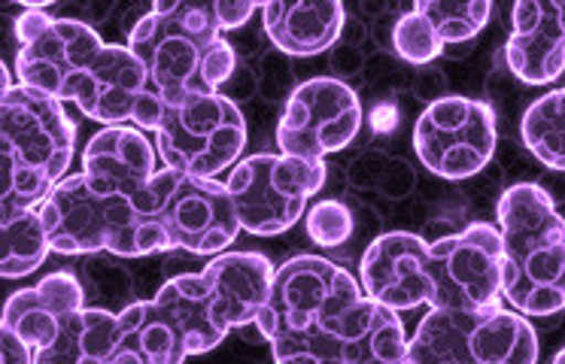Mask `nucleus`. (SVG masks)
I'll return each mask as SVG.
<instances>
[{
	"label": "nucleus",
	"mask_w": 565,
	"mask_h": 364,
	"mask_svg": "<svg viewBox=\"0 0 565 364\" xmlns=\"http://www.w3.org/2000/svg\"><path fill=\"white\" fill-rule=\"evenodd\" d=\"M256 328L274 364H407L398 313L371 301L347 267L322 255L277 267Z\"/></svg>",
	"instance_id": "nucleus-1"
},
{
	"label": "nucleus",
	"mask_w": 565,
	"mask_h": 364,
	"mask_svg": "<svg viewBox=\"0 0 565 364\" xmlns=\"http://www.w3.org/2000/svg\"><path fill=\"white\" fill-rule=\"evenodd\" d=\"M359 286L395 313L423 303L429 310L502 307V234L492 222H471L435 243L390 231L362 253Z\"/></svg>",
	"instance_id": "nucleus-2"
},
{
	"label": "nucleus",
	"mask_w": 565,
	"mask_h": 364,
	"mask_svg": "<svg viewBox=\"0 0 565 364\" xmlns=\"http://www.w3.org/2000/svg\"><path fill=\"white\" fill-rule=\"evenodd\" d=\"M128 49L143 61L149 83L164 104L220 95L237 67L234 46L222 36L213 3L159 0L128 31Z\"/></svg>",
	"instance_id": "nucleus-3"
},
{
	"label": "nucleus",
	"mask_w": 565,
	"mask_h": 364,
	"mask_svg": "<svg viewBox=\"0 0 565 364\" xmlns=\"http://www.w3.org/2000/svg\"><path fill=\"white\" fill-rule=\"evenodd\" d=\"M502 298L526 319L565 310V218L539 182L504 189L499 204Z\"/></svg>",
	"instance_id": "nucleus-4"
},
{
	"label": "nucleus",
	"mask_w": 565,
	"mask_h": 364,
	"mask_svg": "<svg viewBox=\"0 0 565 364\" xmlns=\"http://www.w3.org/2000/svg\"><path fill=\"white\" fill-rule=\"evenodd\" d=\"M52 253L119 258L171 253L173 243L156 218L140 213L135 197L92 180L88 173L64 176L38 206Z\"/></svg>",
	"instance_id": "nucleus-5"
},
{
	"label": "nucleus",
	"mask_w": 565,
	"mask_h": 364,
	"mask_svg": "<svg viewBox=\"0 0 565 364\" xmlns=\"http://www.w3.org/2000/svg\"><path fill=\"white\" fill-rule=\"evenodd\" d=\"M3 210H38L71 170L76 121L62 100L15 83L0 97Z\"/></svg>",
	"instance_id": "nucleus-6"
},
{
	"label": "nucleus",
	"mask_w": 565,
	"mask_h": 364,
	"mask_svg": "<svg viewBox=\"0 0 565 364\" xmlns=\"http://www.w3.org/2000/svg\"><path fill=\"white\" fill-rule=\"evenodd\" d=\"M407 364H539V334L504 307L429 310L407 340Z\"/></svg>",
	"instance_id": "nucleus-7"
},
{
	"label": "nucleus",
	"mask_w": 565,
	"mask_h": 364,
	"mask_svg": "<svg viewBox=\"0 0 565 364\" xmlns=\"http://www.w3.org/2000/svg\"><path fill=\"white\" fill-rule=\"evenodd\" d=\"M326 170V161L282 152L241 158L225 182L241 228L253 237H277L292 228L308 213L310 197L322 189Z\"/></svg>",
	"instance_id": "nucleus-8"
},
{
	"label": "nucleus",
	"mask_w": 565,
	"mask_h": 364,
	"mask_svg": "<svg viewBox=\"0 0 565 364\" xmlns=\"http://www.w3.org/2000/svg\"><path fill=\"white\" fill-rule=\"evenodd\" d=\"M140 213L156 218L173 249L192 255H222L241 234L228 189L216 180H198L180 170L161 168L135 197Z\"/></svg>",
	"instance_id": "nucleus-9"
},
{
	"label": "nucleus",
	"mask_w": 565,
	"mask_h": 364,
	"mask_svg": "<svg viewBox=\"0 0 565 364\" xmlns=\"http://www.w3.org/2000/svg\"><path fill=\"white\" fill-rule=\"evenodd\" d=\"M246 146V119L232 97L201 95L168 104L156 131V149L164 168L198 180H216L241 161Z\"/></svg>",
	"instance_id": "nucleus-10"
},
{
	"label": "nucleus",
	"mask_w": 565,
	"mask_h": 364,
	"mask_svg": "<svg viewBox=\"0 0 565 364\" xmlns=\"http://www.w3.org/2000/svg\"><path fill=\"white\" fill-rule=\"evenodd\" d=\"M19 55L15 76L19 85L34 88L55 100H74L88 67L100 49L107 46L92 24L79 19H55L40 7H28L15 19Z\"/></svg>",
	"instance_id": "nucleus-11"
},
{
	"label": "nucleus",
	"mask_w": 565,
	"mask_h": 364,
	"mask_svg": "<svg viewBox=\"0 0 565 364\" xmlns=\"http://www.w3.org/2000/svg\"><path fill=\"white\" fill-rule=\"evenodd\" d=\"M495 109L478 97H435L414 121V152L419 164L441 180L478 176L495 156Z\"/></svg>",
	"instance_id": "nucleus-12"
},
{
	"label": "nucleus",
	"mask_w": 565,
	"mask_h": 364,
	"mask_svg": "<svg viewBox=\"0 0 565 364\" xmlns=\"http://www.w3.org/2000/svg\"><path fill=\"white\" fill-rule=\"evenodd\" d=\"M359 128L362 104L347 79L313 76L289 92L274 140L282 156L326 161V156H334L353 143Z\"/></svg>",
	"instance_id": "nucleus-13"
},
{
	"label": "nucleus",
	"mask_w": 565,
	"mask_h": 364,
	"mask_svg": "<svg viewBox=\"0 0 565 364\" xmlns=\"http://www.w3.org/2000/svg\"><path fill=\"white\" fill-rule=\"evenodd\" d=\"M74 104L92 121L110 125H135L140 131H159L164 116V100L149 83L143 61L119 43L100 49L95 64L88 67L83 83L76 88Z\"/></svg>",
	"instance_id": "nucleus-14"
},
{
	"label": "nucleus",
	"mask_w": 565,
	"mask_h": 364,
	"mask_svg": "<svg viewBox=\"0 0 565 364\" xmlns=\"http://www.w3.org/2000/svg\"><path fill=\"white\" fill-rule=\"evenodd\" d=\"M504 61L520 83H556L565 73V0H516Z\"/></svg>",
	"instance_id": "nucleus-15"
},
{
	"label": "nucleus",
	"mask_w": 565,
	"mask_h": 364,
	"mask_svg": "<svg viewBox=\"0 0 565 364\" xmlns=\"http://www.w3.org/2000/svg\"><path fill=\"white\" fill-rule=\"evenodd\" d=\"M83 310H86V291L79 277L71 270H55L40 279L38 286L19 289L7 298L0 328H10L28 346L43 350Z\"/></svg>",
	"instance_id": "nucleus-16"
},
{
	"label": "nucleus",
	"mask_w": 565,
	"mask_h": 364,
	"mask_svg": "<svg viewBox=\"0 0 565 364\" xmlns=\"http://www.w3.org/2000/svg\"><path fill=\"white\" fill-rule=\"evenodd\" d=\"M258 12L274 49L292 58L329 52L341 43L347 28V7L341 0H270Z\"/></svg>",
	"instance_id": "nucleus-17"
},
{
	"label": "nucleus",
	"mask_w": 565,
	"mask_h": 364,
	"mask_svg": "<svg viewBox=\"0 0 565 364\" xmlns=\"http://www.w3.org/2000/svg\"><path fill=\"white\" fill-rule=\"evenodd\" d=\"M83 173L113 192L137 197L159 173V149L135 125H110L83 149Z\"/></svg>",
	"instance_id": "nucleus-18"
},
{
	"label": "nucleus",
	"mask_w": 565,
	"mask_h": 364,
	"mask_svg": "<svg viewBox=\"0 0 565 364\" xmlns=\"http://www.w3.org/2000/svg\"><path fill=\"white\" fill-rule=\"evenodd\" d=\"M201 274L216 295L220 313L228 328H244L249 322L256 325L258 313L268 301L277 267L262 253H222L210 258L207 267H201Z\"/></svg>",
	"instance_id": "nucleus-19"
},
{
	"label": "nucleus",
	"mask_w": 565,
	"mask_h": 364,
	"mask_svg": "<svg viewBox=\"0 0 565 364\" xmlns=\"http://www.w3.org/2000/svg\"><path fill=\"white\" fill-rule=\"evenodd\" d=\"M152 303L180 331L189 355H204V352L216 350L232 331L228 322L222 319L216 295H213L201 270L198 274H177V277L168 279L156 291Z\"/></svg>",
	"instance_id": "nucleus-20"
},
{
	"label": "nucleus",
	"mask_w": 565,
	"mask_h": 364,
	"mask_svg": "<svg viewBox=\"0 0 565 364\" xmlns=\"http://www.w3.org/2000/svg\"><path fill=\"white\" fill-rule=\"evenodd\" d=\"M189 358L180 331L152 301L128 303L119 310V343L113 364H183Z\"/></svg>",
	"instance_id": "nucleus-21"
},
{
	"label": "nucleus",
	"mask_w": 565,
	"mask_h": 364,
	"mask_svg": "<svg viewBox=\"0 0 565 364\" xmlns=\"http://www.w3.org/2000/svg\"><path fill=\"white\" fill-rule=\"evenodd\" d=\"M119 343V313L86 307L76 313L62 334L38 350L34 364H113Z\"/></svg>",
	"instance_id": "nucleus-22"
},
{
	"label": "nucleus",
	"mask_w": 565,
	"mask_h": 364,
	"mask_svg": "<svg viewBox=\"0 0 565 364\" xmlns=\"http://www.w3.org/2000/svg\"><path fill=\"white\" fill-rule=\"evenodd\" d=\"M52 246L38 210H3V279L31 277L50 258Z\"/></svg>",
	"instance_id": "nucleus-23"
},
{
	"label": "nucleus",
	"mask_w": 565,
	"mask_h": 364,
	"mask_svg": "<svg viewBox=\"0 0 565 364\" xmlns=\"http://www.w3.org/2000/svg\"><path fill=\"white\" fill-rule=\"evenodd\" d=\"M520 137L547 170L565 173V88L535 97L520 119Z\"/></svg>",
	"instance_id": "nucleus-24"
},
{
	"label": "nucleus",
	"mask_w": 565,
	"mask_h": 364,
	"mask_svg": "<svg viewBox=\"0 0 565 364\" xmlns=\"http://www.w3.org/2000/svg\"><path fill=\"white\" fill-rule=\"evenodd\" d=\"M414 10L426 15L435 36L447 46H462L490 24L492 3L490 0H417Z\"/></svg>",
	"instance_id": "nucleus-25"
},
{
	"label": "nucleus",
	"mask_w": 565,
	"mask_h": 364,
	"mask_svg": "<svg viewBox=\"0 0 565 364\" xmlns=\"http://www.w3.org/2000/svg\"><path fill=\"white\" fill-rule=\"evenodd\" d=\"M390 46L402 61L407 64H429L444 52L441 40L435 36L431 31V24L426 22V15H419L414 7L405 12V15H398L393 24V40H390Z\"/></svg>",
	"instance_id": "nucleus-26"
},
{
	"label": "nucleus",
	"mask_w": 565,
	"mask_h": 364,
	"mask_svg": "<svg viewBox=\"0 0 565 364\" xmlns=\"http://www.w3.org/2000/svg\"><path fill=\"white\" fill-rule=\"evenodd\" d=\"M305 228H308V237L320 249H334V246H344L353 231H356V218H353V210L338 201V197H326V201H317L305 213Z\"/></svg>",
	"instance_id": "nucleus-27"
},
{
	"label": "nucleus",
	"mask_w": 565,
	"mask_h": 364,
	"mask_svg": "<svg viewBox=\"0 0 565 364\" xmlns=\"http://www.w3.org/2000/svg\"><path fill=\"white\" fill-rule=\"evenodd\" d=\"M258 10H262V7L253 3V0H241V3H234V0H216V3H213V12H216V22H220L222 34H225V31H234V28H244Z\"/></svg>",
	"instance_id": "nucleus-28"
},
{
	"label": "nucleus",
	"mask_w": 565,
	"mask_h": 364,
	"mask_svg": "<svg viewBox=\"0 0 565 364\" xmlns=\"http://www.w3.org/2000/svg\"><path fill=\"white\" fill-rule=\"evenodd\" d=\"M0 358H3V364H34L38 350L28 346L25 340L13 334L10 328H0Z\"/></svg>",
	"instance_id": "nucleus-29"
},
{
	"label": "nucleus",
	"mask_w": 565,
	"mask_h": 364,
	"mask_svg": "<svg viewBox=\"0 0 565 364\" xmlns=\"http://www.w3.org/2000/svg\"><path fill=\"white\" fill-rule=\"evenodd\" d=\"M551 364H565V346L559 352H556V355H553V362Z\"/></svg>",
	"instance_id": "nucleus-30"
}]
</instances>
